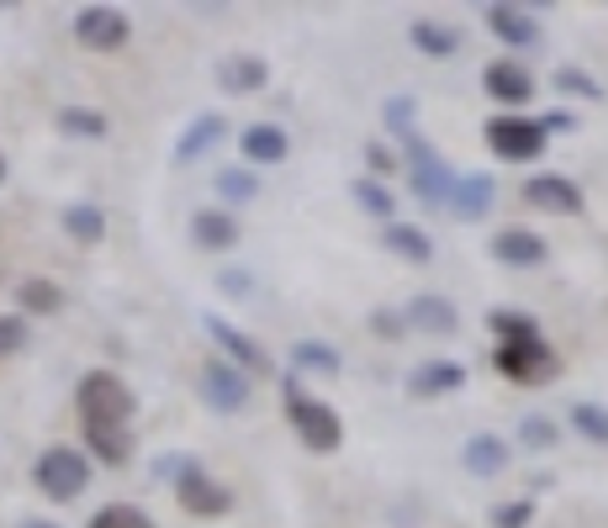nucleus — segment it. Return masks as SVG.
<instances>
[{"mask_svg": "<svg viewBox=\"0 0 608 528\" xmlns=\"http://www.w3.org/2000/svg\"><path fill=\"white\" fill-rule=\"evenodd\" d=\"M482 132H486V149H492L497 159H508V164L540 159V154H545V143H550V138H545V127L534 123V117H514V112L492 117Z\"/></svg>", "mask_w": 608, "mask_h": 528, "instance_id": "nucleus-4", "label": "nucleus"}, {"mask_svg": "<svg viewBox=\"0 0 608 528\" xmlns=\"http://www.w3.org/2000/svg\"><path fill=\"white\" fill-rule=\"evenodd\" d=\"M0 180H5V159H0Z\"/></svg>", "mask_w": 608, "mask_h": 528, "instance_id": "nucleus-45", "label": "nucleus"}, {"mask_svg": "<svg viewBox=\"0 0 608 528\" xmlns=\"http://www.w3.org/2000/svg\"><path fill=\"white\" fill-rule=\"evenodd\" d=\"M191 239L202 248H233L239 244V217L233 211H217V206L212 211H197L191 217Z\"/></svg>", "mask_w": 608, "mask_h": 528, "instance_id": "nucleus-22", "label": "nucleus"}, {"mask_svg": "<svg viewBox=\"0 0 608 528\" xmlns=\"http://www.w3.org/2000/svg\"><path fill=\"white\" fill-rule=\"evenodd\" d=\"M492 259L514 265V270H534V265H545V239L529 228H503V233H492Z\"/></svg>", "mask_w": 608, "mask_h": 528, "instance_id": "nucleus-15", "label": "nucleus"}, {"mask_svg": "<svg viewBox=\"0 0 608 528\" xmlns=\"http://www.w3.org/2000/svg\"><path fill=\"white\" fill-rule=\"evenodd\" d=\"M497 370L508 381H556L561 360L550 355V344L534 333V338H514V344H497Z\"/></svg>", "mask_w": 608, "mask_h": 528, "instance_id": "nucleus-6", "label": "nucleus"}, {"mask_svg": "<svg viewBox=\"0 0 608 528\" xmlns=\"http://www.w3.org/2000/svg\"><path fill=\"white\" fill-rule=\"evenodd\" d=\"M202 327L212 333V344L233 360L239 370H270V355L249 338V333H239V327L228 323V318H217V312H202Z\"/></svg>", "mask_w": 608, "mask_h": 528, "instance_id": "nucleus-11", "label": "nucleus"}, {"mask_svg": "<svg viewBox=\"0 0 608 528\" xmlns=\"http://www.w3.org/2000/svg\"><path fill=\"white\" fill-rule=\"evenodd\" d=\"M64 233L75 239V244H101L106 239V211L90 202H75L64 211Z\"/></svg>", "mask_w": 608, "mask_h": 528, "instance_id": "nucleus-25", "label": "nucleus"}, {"mask_svg": "<svg viewBox=\"0 0 608 528\" xmlns=\"http://www.w3.org/2000/svg\"><path fill=\"white\" fill-rule=\"evenodd\" d=\"M22 344H27V318H11V312H0V360H11Z\"/></svg>", "mask_w": 608, "mask_h": 528, "instance_id": "nucleus-39", "label": "nucleus"}, {"mask_svg": "<svg viewBox=\"0 0 608 528\" xmlns=\"http://www.w3.org/2000/svg\"><path fill=\"white\" fill-rule=\"evenodd\" d=\"M460 465H466L471 476L492 481V476H503V471H508V445H503L497 434H471L466 449H460Z\"/></svg>", "mask_w": 608, "mask_h": 528, "instance_id": "nucleus-18", "label": "nucleus"}, {"mask_svg": "<svg viewBox=\"0 0 608 528\" xmlns=\"http://www.w3.org/2000/svg\"><path fill=\"white\" fill-rule=\"evenodd\" d=\"M265 80H270V64L254 59V53H239V59H228V64L217 69V85H223L228 95H254V90H265Z\"/></svg>", "mask_w": 608, "mask_h": 528, "instance_id": "nucleus-19", "label": "nucleus"}, {"mask_svg": "<svg viewBox=\"0 0 608 528\" xmlns=\"http://www.w3.org/2000/svg\"><path fill=\"white\" fill-rule=\"evenodd\" d=\"M482 85L497 106H524L529 95H534V75H529L524 64H514V59H492L482 69Z\"/></svg>", "mask_w": 608, "mask_h": 528, "instance_id": "nucleus-12", "label": "nucleus"}, {"mask_svg": "<svg viewBox=\"0 0 608 528\" xmlns=\"http://www.w3.org/2000/svg\"><path fill=\"white\" fill-rule=\"evenodd\" d=\"M540 127H545V138H550V132H571V127H577V123H571L567 112H556V117H545V123H540Z\"/></svg>", "mask_w": 608, "mask_h": 528, "instance_id": "nucleus-43", "label": "nucleus"}, {"mask_svg": "<svg viewBox=\"0 0 608 528\" xmlns=\"http://www.w3.org/2000/svg\"><path fill=\"white\" fill-rule=\"evenodd\" d=\"M16 301H22V312H27V318H48V312H59V307H64V291H59L53 281L27 275V281L16 285Z\"/></svg>", "mask_w": 608, "mask_h": 528, "instance_id": "nucleus-26", "label": "nucleus"}, {"mask_svg": "<svg viewBox=\"0 0 608 528\" xmlns=\"http://www.w3.org/2000/svg\"><path fill=\"white\" fill-rule=\"evenodd\" d=\"M529 524H534V497H519V502L492 507V528H529Z\"/></svg>", "mask_w": 608, "mask_h": 528, "instance_id": "nucleus-38", "label": "nucleus"}, {"mask_svg": "<svg viewBox=\"0 0 608 528\" xmlns=\"http://www.w3.org/2000/svg\"><path fill=\"white\" fill-rule=\"evenodd\" d=\"M519 439L529 449H556V423L545 417V412H529L524 423H519Z\"/></svg>", "mask_w": 608, "mask_h": 528, "instance_id": "nucleus-37", "label": "nucleus"}, {"mask_svg": "<svg viewBox=\"0 0 608 528\" xmlns=\"http://www.w3.org/2000/svg\"><path fill=\"white\" fill-rule=\"evenodd\" d=\"M350 196H355V206H360V211L381 217V222H392V211H397V196H392L381 180H355V185H350Z\"/></svg>", "mask_w": 608, "mask_h": 528, "instance_id": "nucleus-29", "label": "nucleus"}, {"mask_svg": "<svg viewBox=\"0 0 608 528\" xmlns=\"http://www.w3.org/2000/svg\"><path fill=\"white\" fill-rule=\"evenodd\" d=\"M286 360H291V370H318V375H339V355H333L328 344H318V338H296Z\"/></svg>", "mask_w": 608, "mask_h": 528, "instance_id": "nucleus-28", "label": "nucleus"}, {"mask_svg": "<svg viewBox=\"0 0 608 528\" xmlns=\"http://www.w3.org/2000/svg\"><path fill=\"white\" fill-rule=\"evenodd\" d=\"M33 481H38L42 497L53 502H75L85 487H90V460H85L75 445H48L33 465Z\"/></svg>", "mask_w": 608, "mask_h": 528, "instance_id": "nucleus-3", "label": "nucleus"}, {"mask_svg": "<svg viewBox=\"0 0 608 528\" xmlns=\"http://www.w3.org/2000/svg\"><path fill=\"white\" fill-rule=\"evenodd\" d=\"M239 149H243V159L249 164H281L286 159V132L276 123H254V127H243Z\"/></svg>", "mask_w": 608, "mask_h": 528, "instance_id": "nucleus-21", "label": "nucleus"}, {"mask_svg": "<svg viewBox=\"0 0 608 528\" xmlns=\"http://www.w3.org/2000/svg\"><path fill=\"white\" fill-rule=\"evenodd\" d=\"M217 285H223V296H249V275L243 270H223Z\"/></svg>", "mask_w": 608, "mask_h": 528, "instance_id": "nucleus-41", "label": "nucleus"}, {"mask_svg": "<svg viewBox=\"0 0 608 528\" xmlns=\"http://www.w3.org/2000/svg\"><path fill=\"white\" fill-rule=\"evenodd\" d=\"M407 42H413L418 53H429V59H449V53L460 48V33H455V27H445V22L418 16V22H407Z\"/></svg>", "mask_w": 608, "mask_h": 528, "instance_id": "nucleus-23", "label": "nucleus"}, {"mask_svg": "<svg viewBox=\"0 0 608 528\" xmlns=\"http://www.w3.org/2000/svg\"><path fill=\"white\" fill-rule=\"evenodd\" d=\"M75 407H80V423L85 428H127L132 423V391H127V381L112 375V370H90L80 375V386H75Z\"/></svg>", "mask_w": 608, "mask_h": 528, "instance_id": "nucleus-1", "label": "nucleus"}, {"mask_svg": "<svg viewBox=\"0 0 608 528\" xmlns=\"http://www.w3.org/2000/svg\"><path fill=\"white\" fill-rule=\"evenodd\" d=\"M524 202L550 211V217H577L582 211V191H577V180H567V175H534L524 185Z\"/></svg>", "mask_w": 608, "mask_h": 528, "instance_id": "nucleus-13", "label": "nucleus"}, {"mask_svg": "<svg viewBox=\"0 0 608 528\" xmlns=\"http://www.w3.org/2000/svg\"><path fill=\"white\" fill-rule=\"evenodd\" d=\"M492 202H497V185H492V175H482V169H471V175H455V185H449V217H460V222H482L486 211H492Z\"/></svg>", "mask_w": 608, "mask_h": 528, "instance_id": "nucleus-10", "label": "nucleus"}, {"mask_svg": "<svg viewBox=\"0 0 608 528\" xmlns=\"http://www.w3.org/2000/svg\"><path fill=\"white\" fill-rule=\"evenodd\" d=\"M407 327H418V333H434V338H449L455 327H460V312H455V301L449 296H413L403 312Z\"/></svg>", "mask_w": 608, "mask_h": 528, "instance_id": "nucleus-16", "label": "nucleus"}, {"mask_svg": "<svg viewBox=\"0 0 608 528\" xmlns=\"http://www.w3.org/2000/svg\"><path fill=\"white\" fill-rule=\"evenodd\" d=\"M202 397L212 412H239L249 402V375L228 360H206L202 365Z\"/></svg>", "mask_w": 608, "mask_h": 528, "instance_id": "nucleus-9", "label": "nucleus"}, {"mask_svg": "<svg viewBox=\"0 0 608 528\" xmlns=\"http://www.w3.org/2000/svg\"><path fill=\"white\" fill-rule=\"evenodd\" d=\"M486 327H492L503 344H514V338H534V333H540V327H534V318H529V312H514V307L486 312Z\"/></svg>", "mask_w": 608, "mask_h": 528, "instance_id": "nucleus-31", "label": "nucleus"}, {"mask_svg": "<svg viewBox=\"0 0 608 528\" xmlns=\"http://www.w3.org/2000/svg\"><path fill=\"white\" fill-rule=\"evenodd\" d=\"M556 90H561V95H582V101H604V85L593 80L582 64H561V69H556Z\"/></svg>", "mask_w": 608, "mask_h": 528, "instance_id": "nucleus-33", "label": "nucleus"}, {"mask_svg": "<svg viewBox=\"0 0 608 528\" xmlns=\"http://www.w3.org/2000/svg\"><path fill=\"white\" fill-rule=\"evenodd\" d=\"M217 191L228 196V202H254V191H259V180L239 169V164H228V169H217Z\"/></svg>", "mask_w": 608, "mask_h": 528, "instance_id": "nucleus-35", "label": "nucleus"}, {"mask_svg": "<svg viewBox=\"0 0 608 528\" xmlns=\"http://www.w3.org/2000/svg\"><path fill=\"white\" fill-rule=\"evenodd\" d=\"M381 244L392 248L397 259H407V265H429V259H434V244H429V233H423V228H413V222H387Z\"/></svg>", "mask_w": 608, "mask_h": 528, "instance_id": "nucleus-24", "label": "nucleus"}, {"mask_svg": "<svg viewBox=\"0 0 608 528\" xmlns=\"http://www.w3.org/2000/svg\"><path fill=\"white\" fill-rule=\"evenodd\" d=\"M381 117H387V127H392V132L407 143V138H413V127H418V101H413V95H392Z\"/></svg>", "mask_w": 608, "mask_h": 528, "instance_id": "nucleus-36", "label": "nucleus"}, {"mask_svg": "<svg viewBox=\"0 0 608 528\" xmlns=\"http://www.w3.org/2000/svg\"><path fill=\"white\" fill-rule=\"evenodd\" d=\"M175 502H180L191 518H223V513L233 507V491L223 487V481H212L202 465H186V471L175 476Z\"/></svg>", "mask_w": 608, "mask_h": 528, "instance_id": "nucleus-7", "label": "nucleus"}, {"mask_svg": "<svg viewBox=\"0 0 608 528\" xmlns=\"http://www.w3.org/2000/svg\"><path fill=\"white\" fill-rule=\"evenodd\" d=\"M482 22L508 42V48H529V42H540V22L529 16L524 5H503V0H497V5H486L482 11Z\"/></svg>", "mask_w": 608, "mask_h": 528, "instance_id": "nucleus-17", "label": "nucleus"}, {"mask_svg": "<svg viewBox=\"0 0 608 528\" xmlns=\"http://www.w3.org/2000/svg\"><path fill=\"white\" fill-rule=\"evenodd\" d=\"M90 528H154V518L143 513V507H132V502H112V507H101Z\"/></svg>", "mask_w": 608, "mask_h": 528, "instance_id": "nucleus-34", "label": "nucleus"}, {"mask_svg": "<svg viewBox=\"0 0 608 528\" xmlns=\"http://www.w3.org/2000/svg\"><path fill=\"white\" fill-rule=\"evenodd\" d=\"M223 132H228V123L217 117V112H206V117H197V123L180 132V143H175V164H191L202 159L212 143H223Z\"/></svg>", "mask_w": 608, "mask_h": 528, "instance_id": "nucleus-20", "label": "nucleus"}, {"mask_svg": "<svg viewBox=\"0 0 608 528\" xmlns=\"http://www.w3.org/2000/svg\"><path fill=\"white\" fill-rule=\"evenodd\" d=\"M75 38L90 53H117L122 42L132 38V22L122 16L117 5H85L80 16H75Z\"/></svg>", "mask_w": 608, "mask_h": 528, "instance_id": "nucleus-8", "label": "nucleus"}, {"mask_svg": "<svg viewBox=\"0 0 608 528\" xmlns=\"http://www.w3.org/2000/svg\"><path fill=\"white\" fill-rule=\"evenodd\" d=\"M370 323H376V333H381V338H403V333H407V323L397 318V312H387V307H381Z\"/></svg>", "mask_w": 608, "mask_h": 528, "instance_id": "nucleus-40", "label": "nucleus"}, {"mask_svg": "<svg viewBox=\"0 0 608 528\" xmlns=\"http://www.w3.org/2000/svg\"><path fill=\"white\" fill-rule=\"evenodd\" d=\"M407 185H413V196L418 202H429V206H440L449 196V185H455V175H449V164L440 159V149L429 143V138H407Z\"/></svg>", "mask_w": 608, "mask_h": 528, "instance_id": "nucleus-5", "label": "nucleus"}, {"mask_svg": "<svg viewBox=\"0 0 608 528\" xmlns=\"http://www.w3.org/2000/svg\"><path fill=\"white\" fill-rule=\"evenodd\" d=\"M59 132H69V138H106V117L90 112V106H64L59 112Z\"/></svg>", "mask_w": 608, "mask_h": 528, "instance_id": "nucleus-32", "label": "nucleus"}, {"mask_svg": "<svg viewBox=\"0 0 608 528\" xmlns=\"http://www.w3.org/2000/svg\"><path fill=\"white\" fill-rule=\"evenodd\" d=\"M85 445H90V454L101 465H127V454H132L127 428H85Z\"/></svg>", "mask_w": 608, "mask_h": 528, "instance_id": "nucleus-27", "label": "nucleus"}, {"mask_svg": "<svg viewBox=\"0 0 608 528\" xmlns=\"http://www.w3.org/2000/svg\"><path fill=\"white\" fill-rule=\"evenodd\" d=\"M571 428H577L587 445H608V407H598V402H571Z\"/></svg>", "mask_w": 608, "mask_h": 528, "instance_id": "nucleus-30", "label": "nucleus"}, {"mask_svg": "<svg viewBox=\"0 0 608 528\" xmlns=\"http://www.w3.org/2000/svg\"><path fill=\"white\" fill-rule=\"evenodd\" d=\"M286 391V417H291V428H296V439L313 449V454H333V449L344 445V423H339V412L318 397H307L302 386H296V375H286L281 381Z\"/></svg>", "mask_w": 608, "mask_h": 528, "instance_id": "nucleus-2", "label": "nucleus"}, {"mask_svg": "<svg viewBox=\"0 0 608 528\" xmlns=\"http://www.w3.org/2000/svg\"><path fill=\"white\" fill-rule=\"evenodd\" d=\"M365 159H370V169H376V175H387V169H392V154H387L381 143H365Z\"/></svg>", "mask_w": 608, "mask_h": 528, "instance_id": "nucleus-42", "label": "nucleus"}, {"mask_svg": "<svg viewBox=\"0 0 608 528\" xmlns=\"http://www.w3.org/2000/svg\"><path fill=\"white\" fill-rule=\"evenodd\" d=\"M22 528H53V524H38V518H27V524H22Z\"/></svg>", "mask_w": 608, "mask_h": 528, "instance_id": "nucleus-44", "label": "nucleus"}, {"mask_svg": "<svg viewBox=\"0 0 608 528\" xmlns=\"http://www.w3.org/2000/svg\"><path fill=\"white\" fill-rule=\"evenodd\" d=\"M466 386V365L460 360H423V365L407 375V397L429 402V397H449Z\"/></svg>", "mask_w": 608, "mask_h": 528, "instance_id": "nucleus-14", "label": "nucleus"}]
</instances>
